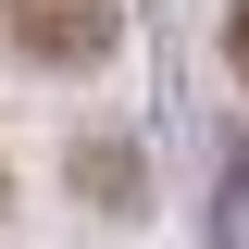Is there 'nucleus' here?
<instances>
[{
    "label": "nucleus",
    "instance_id": "2",
    "mask_svg": "<svg viewBox=\"0 0 249 249\" xmlns=\"http://www.w3.org/2000/svg\"><path fill=\"white\" fill-rule=\"evenodd\" d=\"M88 199H112V212H124V199H137V162H124L112 137H100V150H88Z\"/></svg>",
    "mask_w": 249,
    "mask_h": 249
},
{
    "label": "nucleus",
    "instance_id": "4",
    "mask_svg": "<svg viewBox=\"0 0 249 249\" xmlns=\"http://www.w3.org/2000/svg\"><path fill=\"white\" fill-rule=\"evenodd\" d=\"M0 199H13V187H0Z\"/></svg>",
    "mask_w": 249,
    "mask_h": 249
},
{
    "label": "nucleus",
    "instance_id": "3",
    "mask_svg": "<svg viewBox=\"0 0 249 249\" xmlns=\"http://www.w3.org/2000/svg\"><path fill=\"white\" fill-rule=\"evenodd\" d=\"M224 62H237V75H249V0H237V13H224Z\"/></svg>",
    "mask_w": 249,
    "mask_h": 249
},
{
    "label": "nucleus",
    "instance_id": "1",
    "mask_svg": "<svg viewBox=\"0 0 249 249\" xmlns=\"http://www.w3.org/2000/svg\"><path fill=\"white\" fill-rule=\"evenodd\" d=\"M0 37H13L25 62H112L124 13L112 0H0Z\"/></svg>",
    "mask_w": 249,
    "mask_h": 249
}]
</instances>
